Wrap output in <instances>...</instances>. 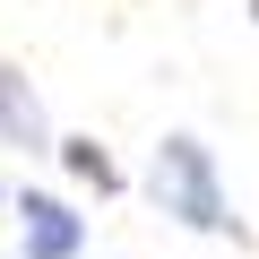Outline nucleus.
<instances>
[{
  "mask_svg": "<svg viewBox=\"0 0 259 259\" xmlns=\"http://www.w3.org/2000/svg\"><path fill=\"white\" fill-rule=\"evenodd\" d=\"M147 199H156V216H173V225H190V233H216V242L233 233V242H242V216H233V199H225L216 147L199 139V130H164V139H156Z\"/></svg>",
  "mask_w": 259,
  "mask_h": 259,
  "instance_id": "f257e3e1",
  "label": "nucleus"
},
{
  "mask_svg": "<svg viewBox=\"0 0 259 259\" xmlns=\"http://www.w3.org/2000/svg\"><path fill=\"white\" fill-rule=\"evenodd\" d=\"M18 250L26 259H87V216L69 207V199H52V190H18Z\"/></svg>",
  "mask_w": 259,
  "mask_h": 259,
  "instance_id": "f03ea898",
  "label": "nucleus"
},
{
  "mask_svg": "<svg viewBox=\"0 0 259 259\" xmlns=\"http://www.w3.org/2000/svg\"><path fill=\"white\" fill-rule=\"evenodd\" d=\"M0 147H26V156H52L61 147L52 139V112H44V95L26 87L18 61H0Z\"/></svg>",
  "mask_w": 259,
  "mask_h": 259,
  "instance_id": "7ed1b4c3",
  "label": "nucleus"
},
{
  "mask_svg": "<svg viewBox=\"0 0 259 259\" xmlns=\"http://www.w3.org/2000/svg\"><path fill=\"white\" fill-rule=\"evenodd\" d=\"M0 207H18V199H9V190H0Z\"/></svg>",
  "mask_w": 259,
  "mask_h": 259,
  "instance_id": "39448f33",
  "label": "nucleus"
},
{
  "mask_svg": "<svg viewBox=\"0 0 259 259\" xmlns=\"http://www.w3.org/2000/svg\"><path fill=\"white\" fill-rule=\"evenodd\" d=\"M52 156H61V173H69L78 190H95V199H112V190H121V164H112L95 139H61Z\"/></svg>",
  "mask_w": 259,
  "mask_h": 259,
  "instance_id": "20e7f679",
  "label": "nucleus"
},
{
  "mask_svg": "<svg viewBox=\"0 0 259 259\" xmlns=\"http://www.w3.org/2000/svg\"><path fill=\"white\" fill-rule=\"evenodd\" d=\"M250 18H259V0H250Z\"/></svg>",
  "mask_w": 259,
  "mask_h": 259,
  "instance_id": "423d86ee",
  "label": "nucleus"
}]
</instances>
